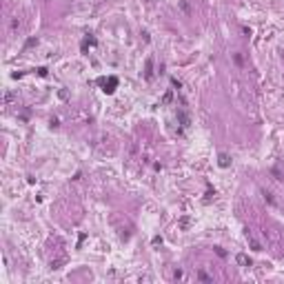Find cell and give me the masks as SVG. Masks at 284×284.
<instances>
[{
	"label": "cell",
	"mask_w": 284,
	"mask_h": 284,
	"mask_svg": "<svg viewBox=\"0 0 284 284\" xmlns=\"http://www.w3.org/2000/svg\"><path fill=\"white\" fill-rule=\"evenodd\" d=\"M182 277H184V273H182V271H180V269H178V271L173 273V280H182Z\"/></svg>",
	"instance_id": "e0dca14e"
},
{
	"label": "cell",
	"mask_w": 284,
	"mask_h": 284,
	"mask_svg": "<svg viewBox=\"0 0 284 284\" xmlns=\"http://www.w3.org/2000/svg\"><path fill=\"white\" fill-rule=\"evenodd\" d=\"M171 98H173V93H171V91H167V93H164V98H162V102L167 105V102H171Z\"/></svg>",
	"instance_id": "9a60e30c"
},
{
	"label": "cell",
	"mask_w": 284,
	"mask_h": 284,
	"mask_svg": "<svg viewBox=\"0 0 284 284\" xmlns=\"http://www.w3.org/2000/svg\"><path fill=\"white\" fill-rule=\"evenodd\" d=\"M13 98H16V93H7V96H5V102H11Z\"/></svg>",
	"instance_id": "ac0fdd59"
},
{
	"label": "cell",
	"mask_w": 284,
	"mask_h": 284,
	"mask_svg": "<svg viewBox=\"0 0 284 284\" xmlns=\"http://www.w3.org/2000/svg\"><path fill=\"white\" fill-rule=\"evenodd\" d=\"M233 60H235L238 67H244V58H242V54H238V51H235V54H233Z\"/></svg>",
	"instance_id": "7c38bea8"
},
{
	"label": "cell",
	"mask_w": 284,
	"mask_h": 284,
	"mask_svg": "<svg viewBox=\"0 0 284 284\" xmlns=\"http://www.w3.org/2000/svg\"><path fill=\"white\" fill-rule=\"evenodd\" d=\"M144 78H147V80H151V78H153V60H151V58L147 60V71H144Z\"/></svg>",
	"instance_id": "52a82bcc"
},
{
	"label": "cell",
	"mask_w": 284,
	"mask_h": 284,
	"mask_svg": "<svg viewBox=\"0 0 284 284\" xmlns=\"http://www.w3.org/2000/svg\"><path fill=\"white\" fill-rule=\"evenodd\" d=\"M271 173H273V175H275V180H277V182H284V178H282V173H280V171H277V169H273V171H271Z\"/></svg>",
	"instance_id": "5bb4252c"
},
{
	"label": "cell",
	"mask_w": 284,
	"mask_h": 284,
	"mask_svg": "<svg viewBox=\"0 0 284 284\" xmlns=\"http://www.w3.org/2000/svg\"><path fill=\"white\" fill-rule=\"evenodd\" d=\"M246 240H249V246H251L253 251H262V244H260V242H257V240L249 233V229H246Z\"/></svg>",
	"instance_id": "277c9868"
},
{
	"label": "cell",
	"mask_w": 284,
	"mask_h": 284,
	"mask_svg": "<svg viewBox=\"0 0 284 284\" xmlns=\"http://www.w3.org/2000/svg\"><path fill=\"white\" fill-rule=\"evenodd\" d=\"M262 233H264V238H266L271 244H275V246L280 244V235H277V231H275V229H264Z\"/></svg>",
	"instance_id": "6da1fadb"
},
{
	"label": "cell",
	"mask_w": 284,
	"mask_h": 284,
	"mask_svg": "<svg viewBox=\"0 0 284 284\" xmlns=\"http://www.w3.org/2000/svg\"><path fill=\"white\" fill-rule=\"evenodd\" d=\"M218 164L220 167H229L231 164V158L226 156V153H220V156H218Z\"/></svg>",
	"instance_id": "ba28073f"
},
{
	"label": "cell",
	"mask_w": 284,
	"mask_h": 284,
	"mask_svg": "<svg viewBox=\"0 0 284 284\" xmlns=\"http://www.w3.org/2000/svg\"><path fill=\"white\" fill-rule=\"evenodd\" d=\"M100 82H102V87H105V89H102L105 93H113V87L118 85V80H116V78H109V80H100Z\"/></svg>",
	"instance_id": "7a4b0ae2"
},
{
	"label": "cell",
	"mask_w": 284,
	"mask_h": 284,
	"mask_svg": "<svg viewBox=\"0 0 284 284\" xmlns=\"http://www.w3.org/2000/svg\"><path fill=\"white\" fill-rule=\"evenodd\" d=\"M198 280H204V282H213V275H209L206 271H198Z\"/></svg>",
	"instance_id": "30bf717a"
},
{
	"label": "cell",
	"mask_w": 284,
	"mask_h": 284,
	"mask_svg": "<svg viewBox=\"0 0 284 284\" xmlns=\"http://www.w3.org/2000/svg\"><path fill=\"white\" fill-rule=\"evenodd\" d=\"M238 264H242V266H251V260H249L244 253H240V255H238Z\"/></svg>",
	"instance_id": "9c48e42d"
},
{
	"label": "cell",
	"mask_w": 284,
	"mask_h": 284,
	"mask_svg": "<svg viewBox=\"0 0 284 284\" xmlns=\"http://www.w3.org/2000/svg\"><path fill=\"white\" fill-rule=\"evenodd\" d=\"M62 264H65V260H62V257H60V260H51V269H60Z\"/></svg>",
	"instance_id": "4fadbf2b"
},
{
	"label": "cell",
	"mask_w": 284,
	"mask_h": 284,
	"mask_svg": "<svg viewBox=\"0 0 284 284\" xmlns=\"http://www.w3.org/2000/svg\"><path fill=\"white\" fill-rule=\"evenodd\" d=\"M262 195H264V200H266V202H269L271 206H275V204H277V200L273 198V193H271V191H266V189H262Z\"/></svg>",
	"instance_id": "8992f818"
},
{
	"label": "cell",
	"mask_w": 284,
	"mask_h": 284,
	"mask_svg": "<svg viewBox=\"0 0 284 284\" xmlns=\"http://www.w3.org/2000/svg\"><path fill=\"white\" fill-rule=\"evenodd\" d=\"M178 120H180V124H182V127H189V124H191V118H189V113H187L184 109H178Z\"/></svg>",
	"instance_id": "3957f363"
},
{
	"label": "cell",
	"mask_w": 284,
	"mask_h": 284,
	"mask_svg": "<svg viewBox=\"0 0 284 284\" xmlns=\"http://www.w3.org/2000/svg\"><path fill=\"white\" fill-rule=\"evenodd\" d=\"M18 27H20V20H18V18H11V24H9L11 34H16V31H18Z\"/></svg>",
	"instance_id": "8fae6325"
},
{
	"label": "cell",
	"mask_w": 284,
	"mask_h": 284,
	"mask_svg": "<svg viewBox=\"0 0 284 284\" xmlns=\"http://www.w3.org/2000/svg\"><path fill=\"white\" fill-rule=\"evenodd\" d=\"M215 253H218V255H220V257H226V251H224V249H222V246H215Z\"/></svg>",
	"instance_id": "2e32d148"
},
{
	"label": "cell",
	"mask_w": 284,
	"mask_h": 284,
	"mask_svg": "<svg viewBox=\"0 0 284 284\" xmlns=\"http://www.w3.org/2000/svg\"><path fill=\"white\" fill-rule=\"evenodd\" d=\"M178 7H180V11H182L184 16H191V5L187 3V0H180V5H178Z\"/></svg>",
	"instance_id": "5b68a950"
}]
</instances>
